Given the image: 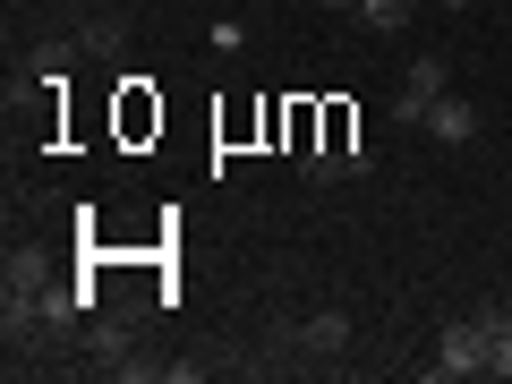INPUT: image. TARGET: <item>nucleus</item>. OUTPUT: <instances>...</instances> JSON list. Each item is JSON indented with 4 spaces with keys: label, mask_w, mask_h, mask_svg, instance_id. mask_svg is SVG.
<instances>
[{
    "label": "nucleus",
    "mask_w": 512,
    "mask_h": 384,
    "mask_svg": "<svg viewBox=\"0 0 512 384\" xmlns=\"http://www.w3.org/2000/svg\"><path fill=\"white\" fill-rule=\"evenodd\" d=\"M444 9H470V0H444Z\"/></svg>",
    "instance_id": "obj_8"
},
{
    "label": "nucleus",
    "mask_w": 512,
    "mask_h": 384,
    "mask_svg": "<svg viewBox=\"0 0 512 384\" xmlns=\"http://www.w3.org/2000/svg\"><path fill=\"white\" fill-rule=\"evenodd\" d=\"M316 9H342V18H359V0H316Z\"/></svg>",
    "instance_id": "obj_7"
},
{
    "label": "nucleus",
    "mask_w": 512,
    "mask_h": 384,
    "mask_svg": "<svg viewBox=\"0 0 512 384\" xmlns=\"http://www.w3.org/2000/svg\"><path fill=\"white\" fill-rule=\"evenodd\" d=\"M86 367H103V376H128V333H120V325H86Z\"/></svg>",
    "instance_id": "obj_5"
},
{
    "label": "nucleus",
    "mask_w": 512,
    "mask_h": 384,
    "mask_svg": "<svg viewBox=\"0 0 512 384\" xmlns=\"http://www.w3.org/2000/svg\"><path fill=\"white\" fill-rule=\"evenodd\" d=\"M291 350H299V359H342V350H350V316L342 308H316L308 325L291 333Z\"/></svg>",
    "instance_id": "obj_3"
},
{
    "label": "nucleus",
    "mask_w": 512,
    "mask_h": 384,
    "mask_svg": "<svg viewBox=\"0 0 512 384\" xmlns=\"http://www.w3.org/2000/svg\"><path fill=\"white\" fill-rule=\"evenodd\" d=\"M427 137H436V146H470V137H478V103L444 86V94H436V111H427Z\"/></svg>",
    "instance_id": "obj_4"
},
{
    "label": "nucleus",
    "mask_w": 512,
    "mask_h": 384,
    "mask_svg": "<svg viewBox=\"0 0 512 384\" xmlns=\"http://www.w3.org/2000/svg\"><path fill=\"white\" fill-rule=\"evenodd\" d=\"M410 9H419V0H359V26H367V35H402Z\"/></svg>",
    "instance_id": "obj_6"
},
{
    "label": "nucleus",
    "mask_w": 512,
    "mask_h": 384,
    "mask_svg": "<svg viewBox=\"0 0 512 384\" xmlns=\"http://www.w3.org/2000/svg\"><path fill=\"white\" fill-rule=\"evenodd\" d=\"M453 86V69H444V52H419L402 69V94H393V120L402 128H427V111H436V94Z\"/></svg>",
    "instance_id": "obj_1"
},
{
    "label": "nucleus",
    "mask_w": 512,
    "mask_h": 384,
    "mask_svg": "<svg viewBox=\"0 0 512 384\" xmlns=\"http://www.w3.org/2000/svg\"><path fill=\"white\" fill-rule=\"evenodd\" d=\"M427 376H487V325H478V316L444 325V333H436V359H427Z\"/></svg>",
    "instance_id": "obj_2"
}]
</instances>
